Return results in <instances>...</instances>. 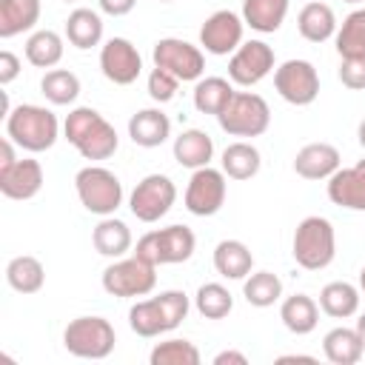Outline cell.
Returning a JSON list of instances; mask_svg holds the SVG:
<instances>
[{
    "label": "cell",
    "mask_w": 365,
    "mask_h": 365,
    "mask_svg": "<svg viewBox=\"0 0 365 365\" xmlns=\"http://www.w3.org/2000/svg\"><path fill=\"white\" fill-rule=\"evenodd\" d=\"M20 74V57L11 51H0V86H9Z\"/></svg>",
    "instance_id": "42"
},
{
    "label": "cell",
    "mask_w": 365,
    "mask_h": 365,
    "mask_svg": "<svg viewBox=\"0 0 365 365\" xmlns=\"http://www.w3.org/2000/svg\"><path fill=\"white\" fill-rule=\"evenodd\" d=\"M63 37L51 29H37L26 40V60L34 68H54L63 60Z\"/></svg>",
    "instance_id": "31"
},
{
    "label": "cell",
    "mask_w": 365,
    "mask_h": 365,
    "mask_svg": "<svg viewBox=\"0 0 365 365\" xmlns=\"http://www.w3.org/2000/svg\"><path fill=\"white\" fill-rule=\"evenodd\" d=\"M319 311L334 317V319H348L359 311V288L345 282V279H336V282H328L322 291H319Z\"/></svg>",
    "instance_id": "29"
},
{
    "label": "cell",
    "mask_w": 365,
    "mask_h": 365,
    "mask_svg": "<svg viewBox=\"0 0 365 365\" xmlns=\"http://www.w3.org/2000/svg\"><path fill=\"white\" fill-rule=\"evenodd\" d=\"M151 57H154V66H157V68L171 71L180 83H194V80H200L202 71H205V57H202V51H200L194 43L180 40V37H163V40H157Z\"/></svg>",
    "instance_id": "11"
},
{
    "label": "cell",
    "mask_w": 365,
    "mask_h": 365,
    "mask_svg": "<svg viewBox=\"0 0 365 365\" xmlns=\"http://www.w3.org/2000/svg\"><path fill=\"white\" fill-rule=\"evenodd\" d=\"M277 362H314V356H305V354H285V356H279Z\"/></svg>",
    "instance_id": "46"
},
{
    "label": "cell",
    "mask_w": 365,
    "mask_h": 365,
    "mask_svg": "<svg viewBox=\"0 0 365 365\" xmlns=\"http://www.w3.org/2000/svg\"><path fill=\"white\" fill-rule=\"evenodd\" d=\"M356 137H359V145L365 148V117H362V123H359V128H356Z\"/></svg>",
    "instance_id": "48"
},
{
    "label": "cell",
    "mask_w": 365,
    "mask_h": 365,
    "mask_svg": "<svg viewBox=\"0 0 365 365\" xmlns=\"http://www.w3.org/2000/svg\"><path fill=\"white\" fill-rule=\"evenodd\" d=\"M74 188H77V197H80L83 208L97 214V217H111L123 205V182H120V177L114 171L103 168V165L80 168L77 177H74Z\"/></svg>",
    "instance_id": "4"
},
{
    "label": "cell",
    "mask_w": 365,
    "mask_h": 365,
    "mask_svg": "<svg viewBox=\"0 0 365 365\" xmlns=\"http://www.w3.org/2000/svg\"><path fill=\"white\" fill-rule=\"evenodd\" d=\"M214 365H248V356L240 351H220L214 356Z\"/></svg>",
    "instance_id": "45"
},
{
    "label": "cell",
    "mask_w": 365,
    "mask_h": 365,
    "mask_svg": "<svg viewBox=\"0 0 365 365\" xmlns=\"http://www.w3.org/2000/svg\"><path fill=\"white\" fill-rule=\"evenodd\" d=\"M66 40L80 51L100 46V40H103V17L94 9H83V6L74 9L68 14V20H66Z\"/></svg>",
    "instance_id": "28"
},
{
    "label": "cell",
    "mask_w": 365,
    "mask_h": 365,
    "mask_svg": "<svg viewBox=\"0 0 365 365\" xmlns=\"http://www.w3.org/2000/svg\"><path fill=\"white\" fill-rule=\"evenodd\" d=\"M242 31H245L242 14L228 11V9H220L211 17H205V23L200 29V46L208 54L225 57V54H234L242 46Z\"/></svg>",
    "instance_id": "14"
},
{
    "label": "cell",
    "mask_w": 365,
    "mask_h": 365,
    "mask_svg": "<svg viewBox=\"0 0 365 365\" xmlns=\"http://www.w3.org/2000/svg\"><path fill=\"white\" fill-rule=\"evenodd\" d=\"M97 6H100V11L108 14V17H125V14L137 6V0H97Z\"/></svg>",
    "instance_id": "43"
},
{
    "label": "cell",
    "mask_w": 365,
    "mask_h": 365,
    "mask_svg": "<svg viewBox=\"0 0 365 365\" xmlns=\"http://www.w3.org/2000/svg\"><path fill=\"white\" fill-rule=\"evenodd\" d=\"M234 97V86L225 77H200L194 86V108L200 114H220Z\"/></svg>",
    "instance_id": "34"
},
{
    "label": "cell",
    "mask_w": 365,
    "mask_h": 365,
    "mask_svg": "<svg viewBox=\"0 0 365 365\" xmlns=\"http://www.w3.org/2000/svg\"><path fill=\"white\" fill-rule=\"evenodd\" d=\"M174 200H177L174 180L165 174H148L134 185L128 197V208L140 222H157L171 211Z\"/></svg>",
    "instance_id": "9"
},
{
    "label": "cell",
    "mask_w": 365,
    "mask_h": 365,
    "mask_svg": "<svg viewBox=\"0 0 365 365\" xmlns=\"http://www.w3.org/2000/svg\"><path fill=\"white\" fill-rule=\"evenodd\" d=\"M43 188V165L31 157L17 160L9 171L0 174V191L9 200H31Z\"/></svg>",
    "instance_id": "17"
},
{
    "label": "cell",
    "mask_w": 365,
    "mask_h": 365,
    "mask_svg": "<svg viewBox=\"0 0 365 365\" xmlns=\"http://www.w3.org/2000/svg\"><path fill=\"white\" fill-rule=\"evenodd\" d=\"M157 285V265L134 257H120L103 271V291L120 299L148 297Z\"/></svg>",
    "instance_id": "8"
},
{
    "label": "cell",
    "mask_w": 365,
    "mask_h": 365,
    "mask_svg": "<svg viewBox=\"0 0 365 365\" xmlns=\"http://www.w3.org/2000/svg\"><path fill=\"white\" fill-rule=\"evenodd\" d=\"M220 163H222V171H225L228 180H251V177H257V171L262 165L257 145H251L245 140H237V143L225 145Z\"/></svg>",
    "instance_id": "32"
},
{
    "label": "cell",
    "mask_w": 365,
    "mask_h": 365,
    "mask_svg": "<svg viewBox=\"0 0 365 365\" xmlns=\"http://www.w3.org/2000/svg\"><path fill=\"white\" fill-rule=\"evenodd\" d=\"M63 3H74V0H63Z\"/></svg>",
    "instance_id": "51"
},
{
    "label": "cell",
    "mask_w": 365,
    "mask_h": 365,
    "mask_svg": "<svg viewBox=\"0 0 365 365\" xmlns=\"http://www.w3.org/2000/svg\"><path fill=\"white\" fill-rule=\"evenodd\" d=\"M339 168V148L331 143H308L294 157V171L302 180H328Z\"/></svg>",
    "instance_id": "18"
},
{
    "label": "cell",
    "mask_w": 365,
    "mask_h": 365,
    "mask_svg": "<svg viewBox=\"0 0 365 365\" xmlns=\"http://www.w3.org/2000/svg\"><path fill=\"white\" fill-rule=\"evenodd\" d=\"M254 268V254L242 240H222L214 248V271L225 279H245Z\"/></svg>",
    "instance_id": "20"
},
{
    "label": "cell",
    "mask_w": 365,
    "mask_h": 365,
    "mask_svg": "<svg viewBox=\"0 0 365 365\" xmlns=\"http://www.w3.org/2000/svg\"><path fill=\"white\" fill-rule=\"evenodd\" d=\"M148 362L151 365H200V351L188 339H165L151 348Z\"/></svg>",
    "instance_id": "39"
},
{
    "label": "cell",
    "mask_w": 365,
    "mask_h": 365,
    "mask_svg": "<svg viewBox=\"0 0 365 365\" xmlns=\"http://www.w3.org/2000/svg\"><path fill=\"white\" fill-rule=\"evenodd\" d=\"M274 71V48L265 40H242V46L228 60V77L237 86H257Z\"/></svg>",
    "instance_id": "13"
},
{
    "label": "cell",
    "mask_w": 365,
    "mask_h": 365,
    "mask_svg": "<svg viewBox=\"0 0 365 365\" xmlns=\"http://www.w3.org/2000/svg\"><path fill=\"white\" fill-rule=\"evenodd\" d=\"M297 29L308 43H325L336 34V14L328 3H305L297 14Z\"/></svg>",
    "instance_id": "22"
},
{
    "label": "cell",
    "mask_w": 365,
    "mask_h": 365,
    "mask_svg": "<svg viewBox=\"0 0 365 365\" xmlns=\"http://www.w3.org/2000/svg\"><path fill=\"white\" fill-rule=\"evenodd\" d=\"M174 160L182 168H202L214 157V140L202 128H185L180 137H174Z\"/></svg>",
    "instance_id": "21"
},
{
    "label": "cell",
    "mask_w": 365,
    "mask_h": 365,
    "mask_svg": "<svg viewBox=\"0 0 365 365\" xmlns=\"http://www.w3.org/2000/svg\"><path fill=\"white\" fill-rule=\"evenodd\" d=\"M356 334H359L362 348H365V314H359V319H356Z\"/></svg>",
    "instance_id": "47"
},
{
    "label": "cell",
    "mask_w": 365,
    "mask_h": 365,
    "mask_svg": "<svg viewBox=\"0 0 365 365\" xmlns=\"http://www.w3.org/2000/svg\"><path fill=\"white\" fill-rule=\"evenodd\" d=\"M291 254H294L297 265L305 271L328 268L334 262V254H336V234H334L331 220H325L319 214L305 217L294 231Z\"/></svg>",
    "instance_id": "3"
},
{
    "label": "cell",
    "mask_w": 365,
    "mask_h": 365,
    "mask_svg": "<svg viewBox=\"0 0 365 365\" xmlns=\"http://www.w3.org/2000/svg\"><path fill=\"white\" fill-rule=\"evenodd\" d=\"M194 248H197V237L188 225H168L143 234L137 240L134 254L151 265H177L191 259Z\"/></svg>",
    "instance_id": "5"
},
{
    "label": "cell",
    "mask_w": 365,
    "mask_h": 365,
    "mask_svg": "<svg viewBox=\"0 0 365 365\" xmlns=\"http://www.w3.org/2000/svg\"><path fill=\"white\" fill-rule=\"evenodd\" d=\"M117 334L106 317H77L63 331V345L80 359H106L114 351Z\"/></svg>",
    "instance_id": "7"
},
{
    "label": "cell",
    "mask_w": 365,
    "mask_h": 365,
    "mask_svg": "<svg viewBox=\"0 0 365 365\" xmlns=\"http://www.w3.org/2000/svg\"><path fill=\"white\" fill-rule=\"evenodd\" d=\"M328 200L348 211H365V160L328 177Z\"/></svg>",
    "instance_id": "16"
},
{
    "label": "cell",
    "mask_w": 365,
    "mask_h": 365,
    "mask_svg": "<svg viewBox=\"0 0 365 365\" xmlns=\"http://www.w3.org/2000/svg\"><path fill=\"white\" fill-rule=\"evenodd\" d=\"M274 88L291 106H311L319 97V74L308 60H285L274 68Z\"/></svg>",
    "instance_id": "12"
},
{
    "label": "cell",
    "mask_w": 365,
    "mask_h": 365,
    "mask_svg": "<svg viewBox=\"0 0 365 365\" xmlns=\"http://www.w3.org/2000/svg\"><path fill=\"white\" fill-rule=\"evenodd\" d=\"M128 325H131V331H134L137 336H145V339L171 331V328H168V319H165V314H163V305H160L157 297L134 302L131 311H128Z\"/></svg>",
    "instance_id": "33"
},
{
    "label": "cell",
    "mask_w": 365,
    "mask_h": 365,
    "mask_svg": "<svg viewBox=\"0 0 365 365\" xmlns=\"http://www.w3.org/2000/svg\"><path fill=\"white\" fill-rule=\"evenodd\" d=\"M225 194H228L225 171L202 165V168H194L188 185H185L182 202L194 217H214L225 205Z\"/></svg>",
    "instance_id": "10"
},
{
    "label": "cell",
    "mask_w": 365,
    "mask_h": 365,
    "mask_svg": "<svg viewBox=\"0 0 365 365\" xmlns=\"http://www.w3.org/2000/svg\"><path fill=\"white\" fill-rule=\"evenodd\" d=\"M194 305L205 319H222L234 308V297L222 282H205L194 294Z\"/></svg>",
    "instance_id": "38"
},
{
    "label": "cell",
    "mask_w": 365,
    "mask_h": 365,
    "mask_svg": "<svg viewBox=\"0 0 365 365\" xmlns=\"http://www.w3.org/2000/svg\"><path fill=\"white\" fill-rule=\"evenodd\" d=\"M291 0H242V20L259 34H274L288 14Z\"/></svg>",
    "instance_id": "27"
},
{
    "label": "cell",
    "mask_w": 365,
    "mask_h": 365,
    "mask_svg": "<svg viewBox=\"0 0 365 365\" xmlns=\"http://www.w3.org/2000/svg\"><path fill=\"white\" fill-rule=\"evenodd\" d=\"M100 71L114 86H131L143 71V57L131 40L111 37L100 48Z\"/></svg>",
    "instance_id": "15"
},
{
    "label": "cell",
    "mask_w": 365,
    "mask_h": 365,
    "mask_svg": "<svg viewBox=\"0 0 365 365\" xmlns=\"http://www.w3.org/2000/svg\"><path fill=\"white\" fill-rule=\"evenodd\" d=\"M6 282L17 291V294H37L46 282V268L37 257L31 254H20L14 259H9L6 265Z\"/></svg>",
    "instance_id": "30"
},
{
    "label": "cell",
    "mask_w": 365,
    "mask_h": 365,
    "mask_svg": "<svg viewBox=\"0 0 365 365\" xmlns=\"http://www.w3.org/2000/svg\"><path fill=\"white\" fill-rule=\"evenodd\" d=\"M279 319L282 325L297 334V336H305L317 328L319 322V305L308 297V294H294V297H285L282 305H279Z\"/></svg>",
    "instance_id": "26"
},
{
    "label": "cell",
    "mask_w": 365,
    "mask_h": 365,
    "mask_svg": "<svg viewBox=\"0 0 365 365\" xmlns=\"http://www.w3.org/2000/svg\"><path fill=\"white\" fill-rule=\"evenodd\" d=\"M359 291L365 294V265H362V271H359Z\"/></svg>",
    "instance_id": "49"
},
{
    "label": "cell",
    "mask_w": 365,
    "mask_h": 365,
    "mask_svg": "<svg viewBox=\"0 0 365 365\" xmlns=\"http://www.w3.org/2000/svg\"><path fill=\"white\" fill-rule=\"evenodd\" d=\"M63 137L80 151L83 160H108L114 157L120 137L114 131V125L91 106H77L68 111L66 123H63Z\"/></svg>",
    "instance_id": "1"
},
{
    "label": "cell",
    "mask_w": 365,
    "mask_h": 365,
    "mask_svg": "<svg viewBox=\"0 0 365 365\" xmlns=\"http://www.w3.org/2000/svg\"><path fill=\"white\" fill-rule=\"evenodd\" d=\"M94 251L111 259H120L131 248V228L117 217H103L91 231Z\"/></svg>",
    "instance_id": "25"
},
{
    "label": "cell",
    "mask_w": 365,
    "mask_h": 365,
    "mask_svg": "<svg viewBox=\"0 0 365 365\" xmlns=\"http://www.w3.org/2000/svg\"><path fill=\"white\" fill-rule=\"evenodd\" d=\"M40 20V0H0V37L31 31Z\"/></svg>",
    "instance_id": "24"
},
{
    "label": "cell",
    "mask_w": 365,
    "mask_h": 365,
    "mask_svg": "<svg viewBox=\"0 0 365 365\" xmlns=\"http://www.w3.org/2000/svg\"><path fill=\"white\" fill-rule=\"evenodd\" d=\"M163 3H171V0H163Z\"/></svg>",
    "instance_id": "52"
},
{
    "label": "cell",
    "mask_w": 365,
    "mask_h": 365,
    "mask_svg": "<svg viewBox=\"0 0 365 365\" xmlns=\"http://www.w3.org/2000/svg\"><path fill=\"white\" fill-rule=\"evenodd\" d=\"M6 137L14 145H20L23 151L40 154V151H48L57 143L60 123H57L54 111L43 108V106H34V103H23V106H14L6 114Z\"/></svg>",
    "instance_id": "2"
},
{
    "label": "cell",
    "mask_w": 365,
    "mask_h": 365,
    "mask_svg": "<svg viewBox=\"0 0 365 365\" xmlns=\"http://www.w3.org/2000/svg\"><path fill=\"white\" fill-rule=\"evenodd\" d=\"M145 86H148V97H151L154 103H168V100H174V94H177V88H180V80H177L171 71L154 66Z\"/></svg>",
    "instance_id": "40"
},
{
    "label": "cell",
    "mask_w": 365,
    "mask_h": 365,
    "mask_svg": "<svg viewBox=\"0 0 365 365\" xmlns=\"http://www.w3.org/2000/svg\"><path fill=\"white\" fill-rule=\"evenodd\" d=\"M339 57H365V9H354L336 29Z\"/></svg>",
    "instance_id": "37"
},
{
    "label": "cell",
    "mask_w": 365,
    "mask_h": 365,
    "mask_svg": "<svg viewBox=\"0 0 365 365\" xmlns=\"http://www.w3.org/2000/svg\"><path fill=\"white\" fill-rule=\"evenodd\" d=\"M342 3H365V0H342Z\"/></svg>",
    "instance_id": "50"
},
{
    "label": "cell",
    "mask_w": 365,
    "mask_h": 365,
    "mask_svg": "<svg viewBox=\"0 0 365 365\" xmlns=\"http://www.w3.org/2000/svg\"><path fill=\"white\" fill-rule=\"evenodd\" d=\"M339 80L351 91L365 88V57H342L339 63Z\"/></svg>",
    "instance_id": "41"
},
{
    "label": "cell",
    "mask_w": 365,
    "mask_h": 365,
    "mask_svg": "<svg viewBox=\"0 0 365 365\" xmlns=\"http://www.w3.org/2000/svg\"><path fill=\"white\" fill-rule=\"evenodd\" d=\"M128 137L140 148H157L171 137V120L160 108H140L128 120Z\"/></svg>",
    "instance_id": "19"
},
{
    "label": "cell",
    "mask_w": 365,
    "mask_h": 365,
    "mask_svg": "<svg viewBox=\"0 0 365 365\" xmlns=\"http://www.w3.org/2000/svg\"><path fill=\"white\" fill-rule=\"evenodd\" d=\"M242 297L254 308H271L282 297V282L271 271H251L242 279Z\"/></svg>",
    "instance_id": "36"
},
{
    "label": "cell",
    "mask_w": 365,
    "mask_h": 365,
    "mask_svg": "<svg viewBox=\"0 0 365 365\" xmlns=\"http://www.w3.org/2000/svg\"><path fill=\"white\" fill-rule=\"evenodd\" d=\"M217 123L231 137H259L271 125V108L254 91H234L228 106L217 114Z\"/></svg>",
    "instance_id": "6"
},
{
    "label": "cell",
    "mask_w": 365,
    "mask_h": 365,
    "mask_svg": "<svg viewBox=\"0 0 365 365\" xmlns=\"http://www.w3.org/2000/svg\"><path fill=\"white\" fill-rule=\"evenodd\" d=\"M40 91L54 106H71L80 97V77L68 68H48L40 80Z\"/></svg>",
    "instance_id": "35"
},
{
    "label": "cell",
    "mask_w": 365,
    "mask_h": 365,
    "mask_svg": "<svg viewBox=\"0 0 365 365\" xmlns=\"http://www.w3.org/2000/svg\"><path fill=\"white\" fill-rule=\"evenodd\" d=\"M14 163H17V157H14V143L6 137V140L0 143V174L9 171Z\"/></svg>",
    "instance_id": "44"
},
{
    "label": "cell",
    "mask_w": 365,
    "mask_h": 365,
    "mask_svg": "<svg viewBox=\"0 0 365 365\" xmlns=\"http://www.w3.org/2000/svg\"><path fill=\"white\" fill-rule=\"evenodd\" d=\"M322 354L334 365H356L362 359L365 348H362V339H359L356 328L336 325L322 336Z\"/></svg>",
    "instance_id": "23"
}]
</instances>
